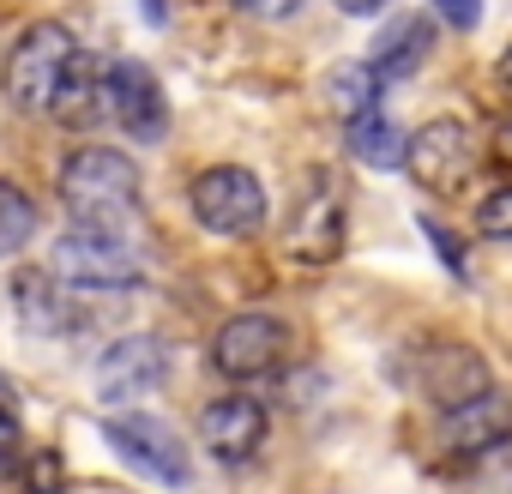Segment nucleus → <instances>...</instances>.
Wrapping results in <instances>:
<instances>
[{
	"label": "nucleus",
	"instance_id": "14",
	"mask_svg": "<svg viewBox=\"0 0 512 494\" xmlns=\"http://www.w3.org/2000/svg\"><path fill=\"white\" fill-rule=\"evenodd\" d=\"M440 428H446L452 452H464V458L500 452V446L512 440V398L494 386V392H482V398H470V404L446 410V416H440Z\"/></svg>",
	"mask_w": 512,
	"mask_h": 494
},
{
	"label": "nucleus",
	"instance_id": "25",
	"mask_svg": "<svg viewBox=\"0 0 512 494\" xmlns=\"http://www.w3.org/2000/svg\"><path fill=\"white\" fill-rule=\"evenodd\" d=\"M428 7H434L452 31H470V25L482 19V0H428Z\"/></svg>",
	"mask_w": 512,
	"mask_h": 494
},
{
	"label": "nucleus",
	"instance_id": "21",
	"mask_svg": "<svg viewBox=\"0 0 512 494\" xmlns=\"http://www.w3.org/2000/svg\"><path fill=\"white\" fill-rule=\"evenodd\" d=\"M476 229L494 235V241H512V187H494V193L476 205Z\"/></svg>",
	"mask_w": 512,
	"mask_h": 494
},
{
	"label": "nucleus",
	"instance_id": "23",
	"mask_svg": "<svg viewBox=\"0 0 512 494\" xmlns=\"http://www.w3.org/2000/svg\"><path fill=\"white\" fill-rule=\"evenodd\" d=\"M422 235H428V241H434V254H440V260H446V272H452V278H470V266H464V247H458V241H452V229H440V223H434V217H422Z\"/></svg>",
	"mask_w": 512,
	"mask_h": 494
},
{
	"label": "nucleus",
	"instance_id": "29",
	"mask_svg": "<svg viewBox=\"0 0 512 494\" xmlns=\"http://www.w3.org/2000/svg\"><path fill=\"white\" fill-rule=\"evenodd\" d=\"M145 13H151V25H163V0H145Z\"/></svg>",
	"mask_w": 512,
	"mask_h": 494
},
{
	"label": "nucleus",
	"instance_id": "4",
	"mask_svg": "<svg viewBox=\"0 0 512 494\" xmlns=\"http://www.w3.org/2000/svg\"><path fill=\"white\" fill-rule=\"evenodd\" d=\"M404 169H410V181H416L422 193L452 199V193L482 169V133H476L470 121H458V115H440V121H428V127L410 133Z\"/></svg>",
	"mask_w": 512,
	"mask_h": 494
},
{
	"label": "nucleus",
	"instance_id": "15",
	"mask_svg": "<svg viewBox=\"0 0 512 494\" xmlns=\"http://www.w3.org/2000/svg\"><path fill=\"white\" fill-rule=\"evenodd\" d=\"M49 121H61L67 133H85V127L109 121V61H97L91 49H79V61L61 79V97H55Z\"/></svg>",
	"mask_w": 512,
	"mask_h": 494
},
{
	"label": "nucleus",
	"instance_id": "20",
	"mask_svg": "<svg viewBox=\"0 0 512 494\" xmlns=\"http://www.w3.org/2000/svg\"><path fill=\"white\" fill-rule=\"evenodd\" d=\"M19 494H67V476H61V458H55L49 446H37V452L25 458V482H19Z\"/></svg>",
	"mask_w": 512,
	"mask_h": 494
},
{
	"label": "nucleus",
	"instance_id": "11",
	"mask_svg": "<svg viewBox=\"0 0 512 494\" xmlns=\"http://www.w3.org/2000/svg\"><path fill=\"white\" fill-rule=\"evenodd\" d=\"M103 434H109V446H115L133 470H145L151 482H169V488H181V482H187V452H181V440H175V428H169V422L127 410V416H109V422H103Z\"/></svg>",
	"mask_w": 512,
	"mask_h": 494
},
{
	"label": "nucleus",
	"instance_id": "3",
	"mask_svg": "<svg viewBox=\"0 0 512 494\" xmlns=\"http://www.w3.org/2000/svg\"><path fill=\"white\" fill-rule=\"evenodd\" d=\"M187 211L205 235H223V241H247V235H260L266 229V187L253 169L241 163H211L205 175H193L187 187Z\"/></svg>",
	"mask_w": 512,
	"mask_h": 494
},
{
	"label": "nucleus",
	"instance_id": "26",
	"mask_svg": "<svg viewBox=\"0 0 512 494\" xmlns=\"http://www.w3.org/2000/svg\"><path fill=\"white\" fill-rule=\"evenodd\" d=\"M488 151H494V163H500V169H512V115L488 133Z\"/></svg>",
	"mask_w": 512,
	"mask_h": 494
},
{
	"label": "nucleus",
	"instance_id": "5",
	"mask_svg": "<svg viewBox=\"0 0 512 494\" xmlns=\"http://www.w3.org/2000/svg\"><path fill=\"white\" fill-rule=\"evenodd\" d=\"M49 272L67 284V290H133L145 278V260H139V247L127 235H97V229H67L55 241V254H49Z\"/></svg>",
	"mask_w": 512,
	"mask_h": 494
},
{
	"label": "nucleus",
	"instance_id": "12",
	"mask_svg": "<svg viewBox=\"0 0 512 494\" xmlns=\"http://www.w3.org/2000/svg\"><path fill=\"white\" fill-rule=\"evenodd\" d=\"M416 386H422V398H428L440 416L458 410V404H470V398H482V392H494L488 362H482L476 350H464V344H440V350H428L422 368H416Z\"/></svg>",
	"mask_w": 512,
	"mask_h": 494
},
{
	"label": "nucleus",
	"instance_id": "10",
	"mask_svg": "<svg viewBox=\"0 0 512 494\" xmlns=\"http://www.w3.org/2000/svg\"><path fill=\"white\" fill-rule=\"evenodd\" d=\"M266 434H272V416L253 392H223V398H211L199 410V446L217 464H247L266 446Z\"/></svg>",
	"mask_w": 512,
	"mask_h": 494
},
{
	"label": "nucleus",
	"instance_id": "8",
	"mask_svg": "<svg viewBox=\"0 0 512 494\" xmlns=\"http://www.w3.org/2000/svg\"><path fill=\"white\" fill-rule=\"evenodd\" d=\"M169 380V338L127 332L97 356V398L103 404H139Z\"/></svg>",
	"mask_w": 512,
	"mask_h": 494
},
{
	"label": "nucleus",
	"instance_id": "18",
	"mask_svg": "<svg viewBox=\"0 0 512 494\" xmlns=\"http://www.w3.org/2000/svg\"><path fill=\"white\" fill-rule=\"evenodd\" d=\"M31 235H37V199H31L19 181H7V175H0V260L25 254V247H31Z\"/></svg>",
	"mask_w": 512,
	"mask_h": 494
},
{
	"label": "nucleus",
	"instance_id": "1",
	"mask_svg": "<svg viewBox=\"0 0 512 494\" xmlns=\"http://www.w3.org/2000/svg\"><path fill=\"white\" fill-rule=\"evenodd\" d=\"M55 193H61V211L73 217V229H97V235H133L139 211H145L139 163L115 145L67 151L55 169Z\"/></svg>",
	"mask_w": 512,
	"mask_h": 494
},
{
	"label": "nucleus",
	"instance_id": "28",
	"mask_svg": "<svg viewBox=\"0 0 512 494\" xmlns=\"http://www.w3.org/2000/svg\"><path fill=\"white\" fill-rule=\"evenodd\" d=\"M494 79H500V97H506V103H512V49H506V55H500V67H494Z\"/></svg>",
	"mask_w": 512,
	"mask_h": 494
},
{
	"label": "nucleus",
	"instance_id": "17",
	"mask_svg": "<svg viewBox=\"0 0 512 494\" xmlns=\"http://www.w3.org/2000/svg\"><path fill=\"white\" fill-rule=\"evenodd\" d=\"M380 91H386V85H380V73H374L368 61H350V67H338V73L326 79V97H332V109H338L344 127L380 115Z\"/></svg>",
	"mask_w": 512,
	"mask_h": 494
},
{
	"label": "nucleus",
	"instance_id": "2",
	"mask_svg": "<svg viewBox=\"0 0 512 494\" xmlns=\"http://www.w3.org/2000/svg\"><path fill=\"white\" fill-rule=\"evenodd\" d=\"M79 37L61 25V19H43L31 31H19V43L0 61V91L19 115H55V97H61V79L67 67L79 61Z\"/></svg>",
	"mask_w": 512,
	"mask_h": 494
},
{
	"label": "nucleus",
	"instance_id": "19",
	"mask_svg": "<svg viewBox=\"0 0 512 494\" xmlns=\"http://www.w3.org/2000/svg\"><path fill=\"white\" fill-rule=\"evenodd\" d=\"M344 133H350V151H356L362 163H374V169H392V163H404V145H410V139H398L386 115H368V121L344 127Z\"/></svg>",
	"mask_w": 512,
	"mask_h": 494
},
{
	"label": "nucleus",
	"instance_id": "24",
	"mask_svg": "<svg viewBox=\"0 0 512 494\" xmlns=\"http://www.w3.org/2000/svg\"><path fill=\"white\" fill-rule=\"evenodd\" d=\"M235 7H241L247 19H266V25H284V19H296V13H302V0H235Z\"/></svg>",
	"mask_w": 512,
	"mask_h": 494
},
{
	"label": "nucleus",
	"instance_id": "13",
	"mask_svg": "<svg viewBox=\"0 0 512 494\" xmlns=\"http://www.w3.org/2000/svg\"><path fill=\"white\" fill-rule=\"evenodd\" d=\"M13 302H19V320L31 332H49V338H73L91 326V314H79V290H67L55 272H19Z\"/></svg>",
	"mask_w": 512,
	"mask_h": 494
},
{
	"label": "nucleus",
	"instance_id": "16",
	"mask_svg": "<svg viewBox=\"0 0 512 494\" xmlns=\"http://www.w3.org/2000/svg\"><path fill=\"white\" fill-rule=\"evenodd\" d=\"M428 49H434V19L404 13V19H392V25L380 31V43H374L368 67L380 73V85H392V79H410V73L428 61Z\"/></svg>",
	"mask_w": 512,
	"mask_h": 494
},
{
	"label": "nucleus",
	"instance_id": "7",
	"mask_svg": "<svg viewBox=\"0 0 512 494\" xmlns=\"http://www.w3.org/2000/svg\"><path fill=\"white\" fill-rule=\"evenodd\" d=\"M344 235H350V211H344V187L332 175H314L290 211V229H284V247L290 260L302 266H332L344 254Z\"/></svg>",
	"mask_w": 512,
	"mask_h": 494
},
{
	"label": "nucleus",
	"instance_id": "22",
	"mask_svg": "<svg viewBox=\"0 0 512 494\" xmlns=\"http://www.w3.org/2000/svg\"><path fill=\"white\" fill-rule=\"evenodd\" d=\"M25 434H19V422H13V410L0 404V476H13V470H25Z\"/></svg>",
	"mask_w": 512,
	"mask_h": 494
},
{
	"label": "nucleus",
	"instance_id": "9",
	"mask_svg": "<svg viewBox=\"0 0 512 494\" xmlns=\"http://www.w3.org/2000/svg\"><path fill=\"white\" fill-rule=\"evenodd\" d=\"M109 121L133 145H163V133H169V97H163L157 73L133 55L109 61Z\"/></svg>",
	"mask_w": 512,
	"mask_h": 494
},
{
	"label": "nucleus",
	"instance_id": "27",
	"mask_svg": "<svg viewBox=\"0 0 512 494\" xmlns=\"http://www.w3.org/2000/svg\"><path fill=\"white\" fill-rule=\"evenodd\" d=\"M338 13H350V19H374L380 7H392V0H332Z\"/></svg>",
	"mask_w": 512,
	"mask_h": 494
},
{
	"label": "nucleus",
	"instance_id": "6",
	"mask_svg": "<svg viewBox=\"0 0 512 494\" xmlns=\"http://www.w3.org/2000/svg\"><path fill=\"white\" fill-rule=\"evenodd\" d=\"M284 356H290V326H284L278 314H260V308L223 320L217 338H211V368H217L223 380H241V386L278 374Z\"/></svg>",
	"mask_w": 512,
	"mask_h": 494
}]
</instances>
